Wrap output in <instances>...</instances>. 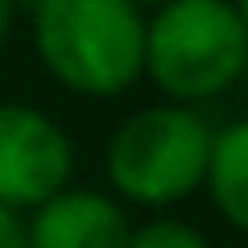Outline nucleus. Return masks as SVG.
Listing matches in <instances>:
<instances>
[{
  "instance_id": "obj_1",
  "label": "nucleus",
  "mask_w": 248,
  "mask_h": 248,
  "mask_svg": "<svg viewBox=\"0 0 248 248\" xmlns=\"http://www.w3.org/2000/svg\"><path fill=\"white\" fill-rule=\"evenodd\" d=\"M147 9L133 0H28L32 55L74 97H124L142 83Z\"/></svg>"
},
{
  "instance_id": "obj_2",
  "label": "nucleus",
  "mask_w": 248,
  "mask_h": 248,
  "mask_svg": "<svg viewBox=\"0 0 248 248\" xmlns=\"http://www.w3.org/2000/svg\"><path fill=\"white\" fill-rule=\"evenodd\" d=\"M248 28L230 0H166L147 9L142 78L170 106H207L244 88Z\"/></svg>"
},
{
  "instance_id": "obj_3",
  "label": "nucleus",
  "mask_w": 248,
  "mask_h": 248,
  "mask_svg": "<svg viewBox=\"0 0 248 248\" xmlns=\"http://www.w3.org/2000/svg\"><path fill=\"white\" fill-rule=\"evenodd\" d=\"M212 129L202 110L193 106H156L129 110L106 138L101 170H106V193L138 212H170L202 193L207 156H212Z\"/></svg>"
},
{
  "instance_id": "obj_4",
  "label": "nucleus",
  "mask_w": 248,
  "mask_h": 248,
  "mask_svg": "<svg viewBox=\"0 0 248 248\" xmlns=\"http://www.w3.org/2000/svg\"><path fill=\"white\" fill-rule=\"evenodd\" d=\"M78 175V147L69 129L42 106L0 101V207L23 221Z\"/></svg>"
},
{
  "instance_id": "obj_5",
  "label": "nucleus",
  "mask_w": 248,
  "mask_h": 248,
  "mask_svg": "<svg viewBox=\"0 0 248 248\" xmlns=\"http://www.w3.org/2000/svg\"><path fill=\"white\" fill-rule=\"evenodd\" d=\"M133 216L106 188L69 184L23 216V248H129Z\"/></svg>"
},
{
  "instance_id": "obj_6",
  "label": "nucleus",
  "mask_w": 248,
  "mask_h": 248,
  "mask_svg": "<svg viewBox=\"0 0 248 248\" xmlns=\"http://www.w3.org/2000/svg\"><path fill=\"white\" fill-rule=\"evenodd\" d=\"M202 193L212 198L216 216L230 230L248 234V115L212 129V156H207Z\"/></svg>"
},
{
  "instance_id": "obj_7",
  "label": "nucleus",
  "mask_w": 248,
  "mask_h": 248,
  "mask_svg": "<svg viewBox=\"0 0 248 248\" xmlns=\"http://www.w3.org/2000/svg\"><path fill=\"white\" fill-rule=\"evenodd\" d=\"M129 248H216V244L193 221L161 212V216H147V221H133Z\"/></svg>"
},
{
  "instance_id": "obj_8",
  "label": "nucleus",
  "mask_w": 248,
  "mask_h": 248,
  "mask_svg": "<svg viewBox=\"0 0 248 248\" xmlns=\"http://www.w3.org/2000/svg\"><path fill=\"white\" fill-rule=\"evenodd\" d=\"M0 248H23V221L0 207Z\"/></svg>"
},
{
  "instance_id": "obj_9",
  "label": "nucleus",
  "mask_w": 248,
  "mask_h": 248,
  "mask_svg": "<svg viewBox=\"0 0 248 248\" xmlns=\"http://www.w3.org/2000/svg\"><path fill=\"white\" fill-rule=\"evenodd\" d=\"M14 18H18V0H0V46L14 32Z\"/></svg>"
},
{
  "instance_id": "obj_10",
  "label": "nucleus",
  "mask_w": 248,
  "mask_h": 248,
  "mask_svg": "<svg viewBox=\"0 0 248 248\" xmlns=\"http://www.w3.org/2000/svg\"><path fill=\"white\" fill-rule=\"evenodd\" d=\"M230 5H234V14H239V18H244V28H248V0H230Z\"/></svg>"
},
{
  "instance_id": "obj_11",
  "label": "nucleus",
  "mask_w": 248,
  "mask_h": 248,
  "mask_svg": "<svg viewBox=\"0 0 248 248\" xmlns=\"http://www.w3.org/2000/svg\"><path fill=\"white\" fill-rule=\"evenodd\" d=\"M138 9H156V5H166V0H133Z\"/></svg>"
},
{
  "instance_id": "obj_12",
  "label": "nucleus",
  "mask_w": 248,
  "mask_h": 248,
  "mask_svg": "<svg viewBox=\"0 0 248 248\" xmlns=\"http://www.w3.org/2000/svg\"><path fill=\"white\" fill-rule=\"evenodd\" d=\"M244 83H248V74H244Z\"/></svg>"
}]
</instances>
